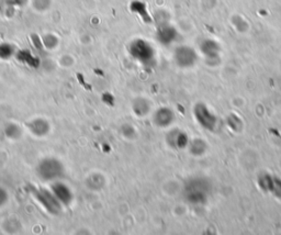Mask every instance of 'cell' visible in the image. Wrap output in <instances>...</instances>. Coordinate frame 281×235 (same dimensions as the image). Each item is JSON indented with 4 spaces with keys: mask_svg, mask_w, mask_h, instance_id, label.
Wrapping results in <instances>:
<instances>
[{
    "mask_svg": "<svg viewBox=\"0 0 281 235\" xmlns=\"http://www.w3.org/2000/svg\"><path fill=\"white\" fill-rule=\"evenodd\" d=\"M51 191L53 192V195L56 197V199L59 201L62 206H69L71 202L74 201V193L70 190V188L65 185L64 182L60 181H55L52 187H51Z\"/></svg>",
    "mask_w": 281,
    "mask_h": 235,
    "instance_id": "277c9868",
    "label": "cell"
},
{
    "mask_svg": "<svg viewBox=\"0 0 281 235\" xmlns=\"http://www.w3.org/2000/svg\"><path fill=\"white\" fill-rule=\"evenodd\" d=\"M167 141L169 145L177 147V149H181V147L187 144V137L186 135L181 133L179 131H172L167 137Z\"/></svg>",
    "mask_w": 281,
    "mask_h": 235,
    "instance_id": "30bf717a",
    "label": "cell"
},
{
    "mask_svg": "<svg viewBox=\"0 0 281 235\" xmlns=\"http://www.w3.org/2000/svg\"><path fill=\"white\" fill-rule=\"evenodd\" d=\"M33 195L37 198V200L45 208V210L49 211L50 213L58 214L60 212V206L62 204L56 199L52 191L41 190V189L39 190L38 189V190H34Z\"/></svg>",
    "mask_w": 281,
    "mask_h": 235,
    "instance_id": "3957f363",
    "label": "cell"
},
{
    "mask_svg": "<svg viewBox=\"0 0 281 235\" xmlns=\"http://www.w3.org/2000/svg\"><path fill=\"white\" fill-rule=\"evenodd\" d=\"M64 165L57 158L47 157L39 162L37 174L44 181H55L64 175Z\"/></svg>",
    "mask_w": 281,
    "mask_h": 235,
    "instance_id": "6da1fadb",
    "label": "cell"
},
{
    "mask_svg": "<svg viewBox=\"0 0 281 235\" xmlns=\"http://www.w3.org/2000/svg\"><path fill=\"white\" fill-rule=\"evenodd\" d=\"M106 185V178L101 174H91V175L87 178L86 186L90 190H101Z\"/></svg>",
    "mask_w": 281,
    "mask_h": 235,
    "instance_id": "ba28073f",
    "label": "cell"
},
{
    "mask_svg": "<svg viewBox=\"0 0 281 235\" xmlns=\"http://www.w3.org/2000/svg\"><path fill=\"white\" fill-rule=\"evenodd\" d=\"M12 55H13V49L11 45H8V44L0 45V58L3 59H7L9 58H11Z\"/></svg>",
    "mask_w": 281,
    "mask_h": 235,
    "instance_id": "5bb4252c",
    "label": "cell"
},
{
    "mask_svg": "<svg viewBox=\"0 0 281 235\" xmlns=\"http://www.w3.org/2000/svg\"><path fill=\"white\" fill-rule=\"evenodd\" d=\"M173 38H175V31H173V29L170 27L161 28L160 32H158V39L161 40L162 43H170Z\"/></svg>",
    "mask_w": 281,
    "mask_h": 235,
    "instance_id": "7c38bea8",
    "label": "cell"
},
{
    "mask_svg": "<svg viewBox=\"0 0 281 235\" xmlns=\"http://www.w3.org/2000/svg\"><path fill=\"white\" fill-rule=\"evenodd\" d=\"M130 54L133 59L143 65H149L154 60V50L143 40L133 41L130 45Z\"/></svg>",
    "mask_w": 281,
    "mask_h": 235,
    "instance_id": "7a4b0ae2",
    "label": "cell"
},
{
    "mask_svg": "<svg viewBox=\"0 0 281 235\" xmlns=\"http://www.w3.org/2000/svg\"><path fill=\"white\" fill-rule=\"evenodd\" d=\"M175 58L178 65L180 66H189L195 62V53L192 52V50L188 48H180L176 51Z\"/></svg>",
    "mask_w": 281,
    "mask_h": 235,
    "instance_id": "52a82bcc",
    "label": "cell"
},
{
    "mask_svg": "<svg viewBox=\"0 0 281 235\" xmlns=\"http://www.w3.org/2000/svg\"><path fill=\"white\" fill-rule=\"evenodd\" d=\"M28 127L30 132L35 136H45L50 132V123L45 119H42V118L33 119L28 124Z\"/></svg>",
    "mask_w": 281,
    "mask_h": 235,
    "instance_id": "5b68a950",
    "label": "cell"
},
{
    "mask_svg": "<svg viewBox=\"0 0 281 235\" xmlns=\"http://www.w3.org/2000/svg\"><path fill=\"white\" fill-rule=\"evenodd\" d=\"M121 132L122 134H123V136L127 137V139H133V137H135L137 134L136 130L132 124H124L121 127Z\"/></svg>",
    "mask_w": 281,
    "mask_h": 235,
    "instance_id": "4fadbf2b",
    "label": "cell"
},
{
    "mask_svg": "<svg viewBox=\"0 0 281 235\" xmlns=\"http://www.w3.org/2000/svg\"><path fill=\"white\" fill-rule=\"evenodd\" d=\"M8 200H9L8 191L3 187L0 186V208H2L3 206H6Z\"/></svg>",
    "mask_w": 281,
    "mask_h": 235,
    "instance_id": "9a60e30c",
    "label": "cell"
},
{
    "mask_svg": "<svg viewBox=\"0 0 281 235\" xmlns=\"http://www.w3.org/2000/svg\"><path fill=\"white\" fill-rule=\"evenodd\" d=\"M4 134H6L9 139L18 140L19 137L22 135V130L18 124L16 123H9L4 126Z\"/></svg>",
    "mask_w": 281,
    "mask_h": 235,
    "instance_id": "8fae6325",
    "label": "cell"
},
{
    "mask_svg": "<svg viewBox=\"0 0 281 235\" xmlns=\"http://www.w3.org/2000/svg\"><path fill=\"white\" fill-rule=\"evenodd\" d=\"M173 120V114L172 111L169 110L168 108H161L158 109L155 115H154V123L157 126H161V127H166L169 125Z\"/></svg>",
    "mask_w": 281,
    "mask_h": 235,
    "instance_id": "8992f818",
    "label": "cell"
},
{
    "mask_svg": "<svg viewBox=\"0 0 281 235\" xmlns=\"http://www.w3.org/2000/svg\"><path fill=\"white\" fill-rule=\"evenodd\" d=\"M151 106L149 104V101H147L145 98H136L134 101H133V105H132V109L133 112L137 116V117H144L147 114H149Z\"/></svg>",
    "mask_w": 281,
    "mask_h": 235,
    "instance_id": "9c48e42d",
    "label": "cell"
}]
</instances>
